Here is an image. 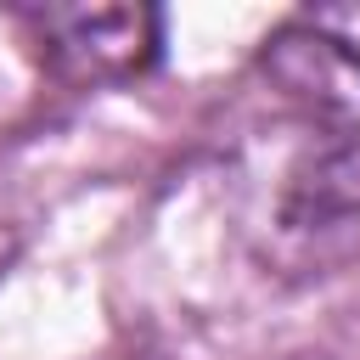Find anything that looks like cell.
Masks as SVG:
<instances>
[{
    "label": "cell",
    "instance_id": "cell-2",
    "mask_svg": "<svg viewBox=\"0 0 360 360\" xmlns=\"http://www.w3.org/2000/svg\"><path fill=\"white\" fill-rule=\"evenodd\" d=\"M259 73L338 135H360V0L281 17L259 45Z\"/></svg>",
    "mask_w": 360,
    "mask_h": 360
},
{
    "label": "cell",
    "instance_id": "cell-1",
    "mask_svg": "<svg viewBox=\"0 0 360 360\" xmlns=\"http://www.w3.org/2000/svg\"><path fill=\"white\" fill-rule=\"evenodd\" d=\"M259 253L281 276L360 264V135H332L281 169L259 225Z\"/></svg>",
    "mask_w": 360,
    "mask_h": 360
},
{
    "label": "cell",
    "instance_id": "cell-3",
    "mask_svg": "<svg viewBox=\"0 0 360 360\" xmlns=\"http://www.w3.org/2000/svg\"><path fill=\"white\" fill-rule=\"evenodd\" d=\"M39 28L68 79H129L163 56L158 6H68L39 11Z\"/></svg>",
    "mask_w": 360,
    "mask_h": 360
}]
</instances>
